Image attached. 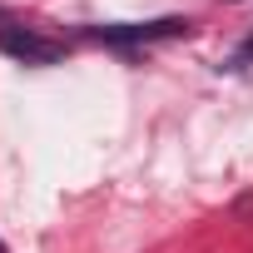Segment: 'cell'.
<instances>
[{
	"label": "cell",
	"mask_w": 253,
	"mask_h": 253,
	"mask_svg": "<svg viewBox=\"0 0 253 253\" xmlns=\"http://www.w3.org/2000/svg\"><path fill=\"white\" fill-rule=\"evenodd\" d=\"M169 35H189V20L169 15V20H144V25H94L89 30V40H104V45H149Z\"/></svg>",
	"instance_id": "1"
},
{
	"label": "cell",
	"mask_w": 253,
	"mask_h": 253,
	"mask_svg": "<svg viewBox=\"0 0 253 253\" xmlns=\"http://www.w3.org/2000/svg\"><path fill=\"white\" fill-rule=\"evenodd\" d=\"M0 50H5L10 60H25V65H55V60H65L60 40H45V35L20 30V25H0Z\"/></svg>",
	"instance_id": "2"
},
{
	"label": "cell",
	"mask_w": 253,
	"mask_h": 253,
	"mask_svg": "<svg viewBox=\"0 0 253 253\" xmlns=\"http://www.w3.org/2000/svg\"><path fill=\"white\" fill-rule=\"evenodd\" d=\"M243 65H253V35H248V40L228 55V70H243Z\"/></svg>",
	"instance_id": "3"
},
{
	"label": "cell",
	"mask_w": 253,
	"mask_h": 253,
	"mask_svg": "<svg viewBox=\"0 0 253 253\" xmlns=\"http://www.w3.org/2000/svg\"><path fill=\"white\" fill-rule=\"evenodd\" d=\"M0 25H10V20H5V10H0Z\"/></svg>",
	"instance_id": "4"
},
{
	"label": "cell",
	"mask_w": 253,
	"mask_h": 253,
	"mask_svg": "<svg viewBox=\"0 0 253 253\" xmlns=\"http://www.w3.org/2000/svg\"><path fill=\"white\" fill-rule=\"evenodd\" d=\"M0 253H5V243H0Z\"/></svg>",
	"instance_id": "5"
}]
</instances>
